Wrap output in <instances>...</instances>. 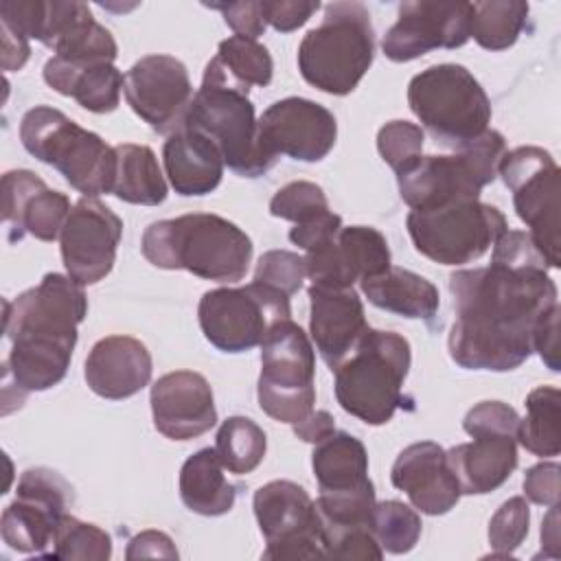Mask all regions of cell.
<instances>
[{
    "instance_id": "17",
    "label": "cell",
    "mask_w": 561,
    "mask_h": 561,
    "mask_svg": "<svg viewBox=\"0 0 561 561\" xmlns=\"http://www.w3.org/2000/svg\"><path fill=\"white\" fill-rule=\"evenodd\" d=\"M471 2L416 0L399 4L397 22L386 31L381 50L403 64L434 48H460L469 42Z\"/></svg>"
},
{
    "instance_id": "23",
    "label": "cell",
    "mask_w": 561,
    "mask_h": 561,
    "mask_svg": "<svg viewBox=\"0 0 561 561\" xmlns=\"http://www.w3.org/2000/svg\"><path fill=\"white\" fill-rule=\"evenodd\" d=\"M392 484L425 515L449 513L460 495V482L447 462V451L434 440L408 445L390 469Z\"/></svg>"
},
{
    "instance_id": "53",
    "label": "cell",
    "mask_w": 561,
    "mask_h": 561,
    "mask_svg": "<svg viewBox=\"0 0 561 561\" xmlns=\"http://www.w3.org/2000/svg\"><path fill=\"white\" fill-rule=\"evenodd\" d=\"M541 550L546 557H561V543H559V504L550 506L548 515L541 524Z\"/></svg>"
},
{
    "instance_id": "28",
    "label": "cell",
    "mask_w": 561,
    "mask_h": 561,
    "mask_svg": "<svg viewBox=\"0 0 561 561\" xmlns=\"http://www.w3.org/2000/svg\"><path fill=\"white\" fill-rule=\"evenodd\" d=\"M42 75L55 92L72 96L83 110L94 114H107L118 107L125 81L121 70L110 61L75 66L57 55L44 64Z\"/></svg>"
},
{
    "instance_id": "9",
    "label": "cell",
    "mask_w": 561,
    "mask_h": 561,
    "mask_svg": "<svg viewBox=\"0 0 561 561\" xmlns=\"http://www.w3.org/2000/svg\"><path fill=\"white\" fill-rule=\"evenodd\" d=\"M405 226L416 252L440 265L478 261L508 230L506 217L480 199L454 202L432 210H410Z\"/></svg>"
},
{
    "instance_id": "30",
    "label": "cell",
    "mask_w": 561,
    "mask_h": 561,
    "mask_svg": "<svg viewBox=\"0 0 561 561\" xmlns=\"http://www.w3.org/2000/svg\"><path fill=\"white\" fill-rule=\"evenodd\" d=\"M224 469L215 447H204L184 460L180 469V497L188 511L206 517L232 511L237 489L226 480Z\"/></svg>"
},
{
    "instance_id": "26",
    "label": "cell",
    "mask_w": 561,
    "mask_h": 561,
    "mask_svg": "<svg viewBox=\"0 0 561 561\" xmlns=\"http://www.w3.org/2000/svg\"><path fill=\"white\" fill-rule=\"evenodd\" d=\"M471 443L447 451L462 493L482 495L500 489L517 467V438L511 434H476Z\"/></svg>"
},
{
    "instance_id": "8",
    "label": "cell",
    "mask_w": 561,
    "mask_h": 561,
    "mask_svg": "<svg viewBox=\"0 0 561 561\" xmlns=\"http://www.w3.org/2000/svg\"><path fill=\"white\" fill-rule=\"evenodd\" d=\"M261 346L256 397L261 410L278 423H298L316 403V351L307 333L289 318L276 322Z\"/></svg>"
},
{
    "instance_id": "4",
    "label": "cell",
    "mask_w": 561,
    "mask_h": 561,
    "mask_svg": "<svg viewBox=\"0 0 561 561\" xmlns=\"http://www.w3.org/2000/svg\"><path fill=\"white\" fill-rule=\"evenodd\" d=\"M410 362L412 351L403 335L368 327L333 368L340 408L368 425L388 423L405 403L403 383Z\"/></svg>"
},
{
    "instance_id": "48",
    "label": "cell",
    "mask_w": 561,
    "mask_h": 561,
    "mask_svg": "<svg viewBox=\"0 0 561 561\" xmlns=\"http://www.w3.org/2000/svg\"><path fill=\"white\" fill-rule=\"evenodd\" d=\"M342 228V217L335 215L333 210H327L305 224H294V228L289 230V241L302 250H313L322 243H327L329 239H333Z\"/></svg>"
},
{
    "instance_id": "24",
    "label": "cell",
    "mask_w": 561,
    "mask_h": 561,
    "mask_svg": "<svg viewBox=\"0 0 561 561\" xmlns=\"http://www.w3.org/2000/svg\"><path fill=\"white\" fill-rule=\"evenodd\" d=\"M309 333L327 366L333 370L368 329L362 298L353 287H309Z\"/></svg>"
},
{
    "instance_id": "37",
    "label": "cell",
    "mask_w": 561,
    "mask_h": 561,
    "mask_svg": "<svg viewBox=\"0 0 561 561\" xmlns=\"http://www.w3.org/2000/svg\"><path fill=\"white\" fill-rule=\"evenodd\" d=\"M50 559H81V561H107L112 557V537L96 524H85L66 513L55 530Z\"/></svg>"
},
{
    "instance_id": "10",
    "label": "cell",
    "mask_w": 561,
    "mask_h": 561,
    "mask_svg": "<svg viewBox=\"0 0 561 561\" xmlns=\"http://www.w3.org/2000/svg\"><path fill=\"white\" fill-rule=\"evenodd\" d=\"M197 318L204 337L224 353H243L263 342L267 331L291 318L289 296L252 280L245 287H217L202 296Z\"/></svg>"
},
{
    "instance_id": "1",
    "label": "cell",
    "mask_w": 561,
    "mask_h": 561,
    "mask_svg": "<svg viewBox=\"0 0 561 561\" xmlns=\"http://www.w3.org/2000/svg\"><path fill=\"white\" fill-rule=\"evenodd\" d=\"M456 320L447 340L451 359L469 370L506 373L533 355L539 318L557 302L546 267L458 270L449 276Z\"/></svg>"
},
{
    "instance_id": "38",
    "label": "cell",
    "mask_w": 561,
    "mask_h": 561,
    "mask_svg": "<svg viewBox=\"0 0 561 561\" xmlns=\"http://www.w3.org/2000/svg\"><path fill=\"white\" fill-rule=\"evenodd\" d=\"M370 528L381 550L390 554H405L416 546L423 524L419 513L408 504L399 500H383L375 504Z\"/></svg>"
},
{
    "instance_id": "32",
    "label": "cell",
    "mask_w": 561,
    "mask_h": 561,
    "mask_svg": "<svg viewBox=\"0 0 561 561\" xmlns=\"http://www.w3.org/2000/svg\"><path fill=\"white\" fill-rule=\"evenodd\" d=\"M116 180L112 193L127 204L158 206L167 199V180L147 145H116Z\"/></svg>"
},
{
    "instance_id": "42",
    "label": "cell",
    "mask_w": 561,
    "mask_h": 561,
    "mask_svg": "<svg viewBox=\"0 0 561 561\" xmlns=\"http://www.w3.org/2000/svg\"><path fill=\"white\" fill-rule=\"evenodd\" d=\"M305 276H307L305 256L289 250H270L261 254L254 270L256 283L270 285L287 296L296 294L302 287Z\"/></svg>"
},
{
    "instance_id": "18",
    "label": "cell",
    "mask_w": 561,
    "mask_h": 561,
    "mask_svg": "<svg viewBox=\"0 0 561 561\" xmlns=\"http://www.w3.org/2000/svg\"><path fill=\"white\" fill-rule=\"evenodd\" d=\"M259 138L267 156H289L300 162H320L337 138L335 116L320 103L302 96L274 101L259 118Z\"/></svg>"
},
{
    "instance_id": "34",
    "label": "cell",
    "mask_w": 561,
    "mask_h": 561,
    "mask_svg": "<svg viewBox=\"0 0 561 561\" xmlns=\"http://www.w3.org/2000/svg\"><path fill=\"white\" fill-rule=\"evenodd\" d=\"M530 7L522 0L471 2L469 37L486 50L511 48L528 24Z\"/></svg>"
},
{
    "instance_id": "44",
    "label": "cell",
    "mask_w": 561,
    "mask_h": 561,
    "mask_svg": "<svg viewBox=\"0 0 561 561\" xmlns=\"http://www.w3.org/2000/svg\"><path fill=\"white\" fill-rule=\"evenodd\" d=\"M324 552L331 559H373L379 561L383 557V550L379 541L373 535V528H344V530H331L324 533Z\"/></svg>"
},
{
    "instance_id": "5",
    "label": "cell",
    "mask_w": 561,
    "mask_h": 561,
    "mask_svg": "<svg viewBox=\"0 0 561 561\" xmlns=\"http://www.w3.org/2000/svg\"><path fill=\"white\" fill-rule=\"evenodd\" d=\"M375 59L370 11L355 0L331 2L322 22L298 46V70L313 88L344 96L357 88Z\"/></svg>"
},
{
    "instance_id": "13",
    "label": "cell",
    "mask_w": 561,
    "mask_h": 561,
    "mask_svg": "<svg viewBox=\"0 0 561 561\" xmlns=\"http://www.w3.org/2000/svg\"><path fill=\"white\" fill-rule=\"evenodd\" d=\"M88 316L83 287L68 274L50 272L39 285L22 291L15 300L4 302V335L55 340L77 344V327Z\"/></svg>"
},
{
    "instance_id": "49",
    "label": "cell",
    "mask_w": 561,
    "mask_h": 561,
    "mask_svg": "<svg viewBox=\"0 0 561 561\" xmlns=\"http://www.w3.org/2000/svg\"><path fill=\"white\" fill-rule=\"evenodd\" d=\"M559 305H554L552 309H548L533 333V351L539 353V357L543 359V364L552 370L559 373L561 364H559Z\"/></svg>"
},
{
    "instance_id": "35",
    "label": "cell",
    "mask_w": 561,
    "mask_h": 561,
    "mask_svg": "<svg viewBox=\"0 0 561 561\" xmlns=\"http://www.w3.org/2000/svg\"><path fill=\"white\" fill-rule=\"evenodd\" d=\"M267 449L265 432L248 416H228L217 432L215 451L221 465L237 476L254 471Z\"/></svg>"
},
{
    "instance_id": "45",
    "label": "cell",
    "mask_w": 561,
    "mask_h": 561,
    "mask_svg": "<svg viewBox=\"0 0 561 561\" xmlns=\"http://www.w3.org/2000/svg\"><path fill=\"white\" fill-rule=\"evenodd\" d=\"M265 24L278 33H291L307 24V20L320 9L318 0H261Z\"/></svg>"
},
{
    "instance_id": "41",
    "label": "cell",
    "mask_w": 561,
    "mask_h": 561,
    "mask_svg": "<svg viewBox=\"0 0 561 561\" xmlns=\"http://www.w3.org/2000/svg\"><path fill=\"white\" fill-rule=\"evenodd\" d=\"M327 210L329 199L324 191L307 180L285 184L270 199V213L278 219H289L294 224H305Z\"/></svg>"
},
{
    "instance_id": "31",
    "label": "cell",
    "mask_w": 561,
    "mask_h": 561,
    "mask_svg": "<svg viewBox=\"0 0 561 561\" xmlns=\"http://www.w3.org/2000/svg\"><path fill=\"white\" fill-rule=\"evenodd\" d=\"M311 467L320 493L355 491L373 482L368 478L366 447L348 432L335 430L331 436L316 443Z\"/></svg>"
},
{
    "instance_id": "25",
    "label": "cell",
    "mask_w": 561,
    "mask_h": 561,
    "mask_svg": "<svg viewBox=\"0 0 561 561\" xmlns=\"http://www.w3.org/2000/svg\"><path fill=\"white\" fill-rule=\"evenodd\" d=\"M153 373L149 348L131 335L101 337L85 357V381L103 399L121 401L140 392Z\"/></svg>"
},
{
    "instance_id": "21",
    "label": "cell",
    "mask_w": 561,
    "mask_h": 561,
    "mask_svg": "<svg viewBox=\"0 0 561 561\" xmlns=\"http://www.w3.org/2000/svg\"><path fill=\"white\" fill-rule=\"evenodd\" d=\"M156 430L171 440H188L206 434L217 423L213 388L195 370L162 375L149 394Z\"/></svg>"
},
{
    "instance_id": "14",
    "label": "cell",
    "mask_w": 561,
    "mask_h": 561,
    "mask_svg": "<svg viewBox=\"0 0 561 561\" xmlns=\"http://www.w3.org/2000/svg\"><path fill=\"white\" fill-rule=\"evenodd\" d=\"M70 500L72 489L57 471L26 469L20 476L15 500L2 511V541L18 552L46 554Z\"/></svg>"
},
{
    "instance_id": "52",
    "label": "cell",
    "mask_w": 561,
    "mask_h": 561,
    "mask_svg": "<svg viewBox=\"0 0 561 561\" xmlns=\"http://www.w3.org/2000/svg\"><path fill=\"white\" fill-rule=\"evenodd\" d=\"M0 28H2V70L7 72L20 70L31 55L28 39L4 24H0Z\"/></svg>"
},
{
    "instance_id": "50",
    "label": "cell",
    "mask_w": 561,
    "mask_h": 561,
    "mask_svg": "<svg viewBox=\"0 0 561 561\" xmlns=\"http://www.w3.org/2000/svg\"><path fill=\"white\" fill-rule=\"evenodd\" d=\"M125 557L131 559H145V557H162V559H178V550L169 535L160 530H142L136 537L129 539Z\"/></svg>"
},
{
    "instance_id": "19",
    "label": "cell",
    "mask_w": 561,
    "mask_h": 561,
    "mask_svg": "<svg viewBox=\"0 0 561 561\" xmlns=\"http://www.w3.org/2000/svg\"><path fill=\"white\" fill-rule=\"evenodd\" d=\"M305 263L311 285L333 289L353 287L392 265L386 237L370 226H342L333 239L309 250Z\"/></svg>"
},
{
    "instance_id": "15",
    "label": "cell",
    "mask_w": 561,
    "mask_h": 561,
    "mask_svg": "<svg viewBox=\"0 0 561 561\" xmlns=\"http://www.w3.org/2000/svg\"><path fill=\"white\" fill-rule=\"evenodd\" d=\"M123 94L153 131L171 136L182 129L193 103L186 66L173 55H145L127 72Z\"/></svg>"
},
{
    "instance_id": "43",
    "label": "cell",
    "mask_w": 561,
    "mask_h": 561,
    "mask_svg": "<svg viewBox=\"0 0 561 561\" xmlns=\"http://www.w3.org/2000/svg\"><path fill=\"white\" fill-rule=\"evenodd\" d=\"M462 427L469 436L476 434H511L517 438L519 414L504 401H480L473 405L465 419Z\"/></svg>"
},
{
    "instance_id": "12",
    "label": "cell",
    "mask_w": 561,
    "mask_h": 561,
    "mask_svg": "<svg viewBox=\"0 0 561 561\" xmlns=\"http://www.w3.org/2000/svg\"><path fill=\"white\" fill-rule=\"evenodd\" d=\"M252 508L267 543L263 559L327 557L320 513L300 484L272 480L256 489Z\"/></svg>"
},
{
    "instance_id": "3",
    "label": "cell",
    "mask_w": 561,
    "mask_h": 561,
    "mask_svg": "<svg viewBox=\"0 0 561 561\" xmlns=\"http://www.w3.org/2000/svg\"><path fill=\"white\" fill-rule=\"evenodd\" d=\"M250 88L234 81L213 57L193 96L184 127L202 131L221 151L224 164L243 178L267 173L276 160L265 153L259 138V121Z\"/></svg>"
},
{
    "instance_id": "40",
    "label": "cell",
    "mask_w": 561,
    "mask_h": 561,
    "mask_svg": "<svg viewBox=\"0 0 561 561\" xmlns=\"http://www.w3.org/2000/svg\"><path fill=\"white\" fill-rule=\"evenodd\" d=\"M530 508L526 497L515 495L506 500L489 522V543L493 548L491 557H511L528 535Z\"/></svg>"
},
{
    "instance_id": "20",
    "label": "cell",
    "mask_w": 561,
    "mask_h": 561,
    "mask_svg": "<svg viewBox=\"0 0 561 561\" xmlns=\"http://www.w3.org/2000/svg\"><path fill=\"white\" fill-rule=\"evenodd\" d=\"M68 195L50 191L42 178L28 169L2 175V219L11 243L31 234L39 241H55L70 215Z\"/></svg>"
},
{
    "instance_id": "16",
    "label": "cell",
    "mask_w": 561,
    "mask_h": 561,
    "mask_svg": "<svg viewBox=\"0 0 561 561\" xmlns=\"http://www.w3.org/2000/svg\"><path fill=\"white\" fill-rule=\"evenodd\" d=\"M121 237V217L96 197H81L59 234L66 274L81 287L103 280L116 263Z\"/></svg>"
},
{
    "instance_id": "36",
    "label": "cell",
    "mask_w": 561,
    "mask_h": 561,
    "mask_svg": "<svg viewBox=\"0 0 561 561\" xmlns=\"http://www.w3.org/2000/svg\"><path fill=\"white\" fill-rule=\"evenodd\" d=\"M215 57L234 81L248 88L250 85L265 88L272 81V75H274L272 55L256 39L230 35L228 39L219 42Z\"/></svg>"
},
{
    "instance_id": "22",
    "label": "cell",
    "mask_w": 561,
    "mask_h": 561,
    "mask_svg": "<svg viewBox=\"0 0 561 561\" xmlns=\"http://www.w3.org/2000/svg\"><path fill=\"white\" fill-rule=\"evenodd\" d=\"M399 195L412 210H432L454 202L480 199L486 180L465 151L451 156H421L397 173Z\"/></svg>"
},
{
    "instance_id": "2",
    "label": "cell",
    "mask_w": 561,
    "mask_h": 561,
    "mask_svg": "<svg viewBox=\"0 0 561 561\" xmlns=\"http://www.w3.org/2000/svg\"><path fill=\"white\" fill-rule=\"evenodd\" d=\"M140 250L160 270H186L217 283L241 280L252 261L250 237L213 213H188L149 224Z\"/></svg>"
},
{
    "instance_id": "29",
    "label": "cell",
    "mask_w": 561,
    "mask_h": 561,
    "mask_svg": "<svg viewBox=\"0 0 561 561\" xmlns=\"http://www.w3.org/2000/svg\"><path fill=\"white\" fill-rule=\"evenodd\" d=\"M362 291L370 305L410 318V320H434L440 307L438 289L425 276L390 265L386 272L364 278Z\"/></svg>"
},
{
    "instance_id": "33",
    "label": "cell",
    "mask_w": 561,
    "mask_h": 561,
    "mask_svg": "<svg viewBox=\"0 0 561 561\" xmlns=\"http://www.w3.org/2000/svg\"><path fill=\"white\" fill-rule=\"evenodd\" d=\"M517 443L539 456L552 458L561 451V392L554 386H539L526 397V416L519 419Z\"/></svg>"
},
{
    "instance_id": "46",
    "label": "cell",
    "mask_w": 561,
    "mask_h": 561,
    "mask_svg": "<svg viewBox=\"0 0 561 561\" xmlns=\"http://www.w3.org/2000/svg\"><path fill=\"white\" fill-rule=\"evenodd\" d=\"M559 473L561 467L557 462H539L533 465L524 476V495L539 506H557L559 504Z\"/></svg>"
},
{
    "instance_id": "11",
    "label": "cell",
    "mask_w": 561,
    "mask_h": 561,
    "mask_svg": "<svg viewBox=\"0 0 561 561\" xmlns=\"http://www.w3.org/2000/svg\"><path fill=\"white\" fill-rule=\"evenodd\" d=\"M497 175L513 193L517 217L530 228V237L550 267H559V167L554 158L535 145L506 151Z\"/></svg>"
},
{
    "instance_id": "47",
    "label": "cell",
    "mask_w": 561,
    "mask_h": 561,
    "mask_svg": "<svg viewBox=\"0 0 561 561\" xmlns=\"http://www.w3.org/2000/svg\"><path fill=\"white\" fill-rule=\"evenodd\" d=\"M213 9H219L226 24L234 31V35L256 39L259 35L265 33V18L261 2L256 0H245V2H228V4H208Z\"/></svg>"
},
{
    "instance_id": "7",
    "label": "cell",
    "mask_w": 561,
    "mask_h": 561,
    "mask_svg": "<svg viewBox=\"0 0 561 561\" xmlns=\"http://www.w3.org/2000/svg\"><path fill=\"white\" fill-rule=\"evenodd\" d=\"M408 105L440 145L456 151L491 123L484 88L460 64H436L414 75L408 83Z\"/></svg>"
},
{
    "instance_id": "39",
    "label": "cell",
    "mask_w": 561,
    "mask_h": 561,
    "mask_svg": "<svg viewBox=\"0 0 561 561\" xmlns=\"http://www.w3.org/2000/svg\"><path fill=\"white\" fill-rule=\"evenodd\" d=\"M423 142L421 125L410 121H390L377 134L379 156L394 173H401L423 156Z\"/></svg>"
},
{
    "instance_id": "6",
    "label": "cell",
    "mask_w": 561,
    "mask_h": 561,
    "mask_svg": "<svg viewBox=\"0 0 561 561\" xmlns=\"http://www.w3.org/2000/svg\"><path fill=\"white\" fill-rule=\"evenodd\" d=\"M20 140L33 158L55 167L83 197L112 193L116 149L64 112L50 105L31 107L20 121Z\"/></svg>"
},
{
    "instance_id": "27",
    "label": "cell",
    "mask_w": 561,
    "mask_h": 561,
    "mask_svg": "<svg viewBox=\"0 0 561 561\" xmlns=\"http://www.w3.org/2000/svg\"><path fill=\"white\" fill-rule=\"evenodd\" d=\"M162 160L173 191L184 197L213 193L226 167L217 145L191 127H182L164 140Z\"/></svg>"
},
{
    "instance_id": "51",
    "label": "cell",
    "mask_w": 561,
    "mask_h": 561,
    "mask_svg": "<svg viewBox=\"0 0 561 561\" xmlns=\"http://www.w3.org/2000/svg\"><path fill=\"white\" fill-rule=\"evenodd\" d=\"M294 434L305 443H320L335 432V421L327 410H313L302 421L294 423Z\"/></svg>"
}]
</instances>
